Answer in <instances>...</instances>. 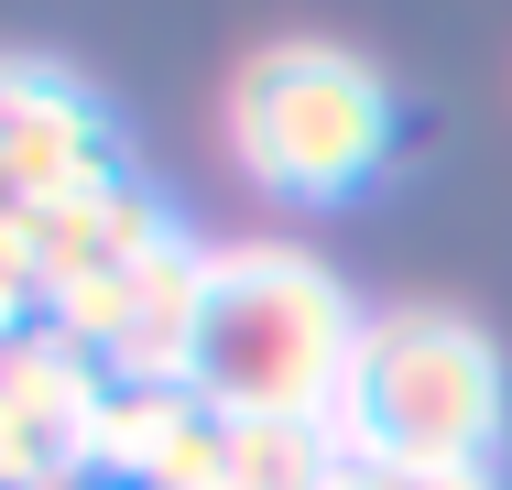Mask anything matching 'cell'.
<instances>
[{"mask_svg":"<svg viewBox=\"0 0 512 490\" xmlns=\"http://www.w3.org/2000/svg\"><path fill=\"white\" fill-rule=\"evenodd\" d=\"M338 458L371 469H502L512 436V371L480 316L458 305H371L349 382L327 403Z\"/></svg>","mask_w":512,"mask_h":490,"instance_id":"obj_1","label":"cell"},{"mask_svg":"<svg viewBox=\"0 0 512 490\" xmlns=\"http://www.w3.org/2000/svg\"><path fill=\"white\" fill-rule=\"evenodd\" d=\"M360 305L316 251L284 240H229L218 294H207V349H197V403L218 425H327L349 382Z\"/></svg>","mask_w":512,"mask_h":490,"instance_id":"obj_2","label":"cell"},{"mask_svg":"<svg viewBox=\"0 0 512 490\" xmlns=\"http://www.w3.org/2000/svg\"><path fill=\"white\" fill-rule=\"evenodd\" d=\"M218 131H229V164L262 196L327 207V196L371 186V164L393 153V88L371 77V55H349L327 33H284L229 77Z\"/></svg>","mask_w":512,"mask_h":490,"instance_id":"obj_3","label":"cell"},{"mask_svg":"<svg viewBox=\"0 0 512 490\" xmlns=\"http://www.w3.org/2000/svg\"><path fill=\"white\" fill-rule=\"evenodd\" d=\"M207 294H218V251H197V240L175 229L164 251H142L109 294L66 305L55 327H66L77 349H99V371H109L120 392H197Z\"/></svg>","mask_w":512,"mask_h":490,"instance_id":"obj_4","label":"cell"},{"mask_svg":"<svg viewBox=\"0 0 512 490\" xmlns=\"http://www.w3.org/2000/svg\"><path fill=\"white\" fill-rule=\"evenodd\" d=\"M0 229H11V251H22V273H33V316H66V305L109 294L142 251L175 240L164 196L131 186L120 164L88 175V186H66V196H44V207H0Z\"/></svg>","mask_w":512,"mask_h":490,"instance_id":"obj_5","label":"cell"},{"mask_svg":"<svg viewBox=\"0 0 512 490\" xmlns=\"http://www.w3.org/2000/svg\"><path fill=\"white\" fill-rule=\"evenodd\" d=\"M109 120L99 98L77 88L44 55H0V207H44V196L109 175Z\"/></svg>","mask_w":512,"mask_h":490,"instance_id":"obj_6","label":"cell"},{"mask_svg":"<svg viewBox=\"0 0 512 490\" xmlns=\"http://www.w3.org/2000/svg\"><path fill=\"white\" fill-rule=\"evenodd\" d=\"M338 490H512L502 469H371V458H349Z\"/></svg>","mask_w":512,"mask_h":490,"instance_id":"obj_7","label":"cell"}]
</instances>
